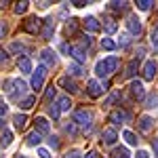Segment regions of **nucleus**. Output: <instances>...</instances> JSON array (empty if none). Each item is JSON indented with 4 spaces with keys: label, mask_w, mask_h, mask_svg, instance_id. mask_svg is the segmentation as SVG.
I'll return each instance as SVG.
<instances>
[{
    "label": "nucleus",
    "mask_w": 158,
    "mask_h": 158,
    "mask_svg": "<svg viewBox=\"0 0 158 158\" xmlns=\"http://www.w3.org/2000/svg\"><path fill=\"white\" fill-rule=\"evenodd\" d=\"M82 23H85V27L89 32H99V30H101V23L97 21V17H85Z\"/></svg>",
    "instance_id": "nucleus-12"
},
{
    "label": "nucleus",
    "mask_w": 158,
    "mask_h": 158,
    "mask_svg": "<svg viewBox=\"0 0 158 158\" xmlns=\"http://www.w3.org/2000/svg\"><path fill=\"white\" fill-rule=\"evenodd\" d=\"M4 91H6L13 99H17V97H21V95L25 93V82H23V80H19V78L6 80V82H4Z\"/></svg>",
    "instance_id": "nucleus-2"
},
{
    "label": "nucleus",
    "mask_w": 158,
    "mask_h": 158,
    "mask_svg": "<svg viewBox=\"0 0 158 158\" xmlns=\"http://www.w3.org/2000/svg\"><path fill=\"white\" fill-rule=\"evenodd\" d=\"M34 122H36V131H38L40 135H42V133H49V120H47V118L38 116Z\"/></svg>",
    "instance_id": "nucleus-17"
},
{
    "label": "nucleus",
    "mask_w": 158,
    "mask_h": 158,
    "mask_svg": "<svg viewBox=\"0 0 158 158\" xmlns=\"http://www.w3.org/2000/svg\"><path fill=\"white\" fill-rule=\"evenodd\" d=\"M114 158H129V150H127V148H118V150H114Z\"/></svg>",
    "instance_id": "nucleus-33"
},
{
    "label": "nucleus",
    "mask_w": 158,
    "mask_h": 158,
    "mask_svg": "<svg viewBox=\"0 0 158 158\" xmlns=\"http://www.w3.org/2000/svg\"><path fill=\"white\" fill-rule=\"evenodd\" d=\"M38 156H40V158H51L47 150H38Z\"/></svg>",
    "instance_id": "nucleus-50"
},
{
    "label": "nucleus",
    "mask_w": 158,
    "mask_h": 158,
    "mask_svg": "<svg viewBox=\"0 0 158 158\" xmlns=\"http://www.w3.org/2000/svg\"><path fill=\"white\" fill-rule=\"evenodd\" d=\"M116 27H118V25H116L114 19H106V32H108V34H114V32H116Z\"/></svg>",
    "instance_id": "nucleus-30"
},
{
    "label": "nucleus",
    "mask_w": 158,
    "mask_h": 158,
    "mask_svg": "<svg viewBox=\"0 0 158 158\" xmlns=\"http://www.w3.org/2000/svg\"><path fill=\"white\" fill-rule=\"evenodd\" d=\"M27 6H30V2H19V4H15V13L17 15H23L27 11Z\"/></svg>",
    "instance_id": "nucleus-32"
},
{
    "label": "nucleus",
    "mask_w": 158,
    "mask_h": 158,
    "mask_svg": "<svg viewBox=\"0 0 158 158\" xmlns=\"http://www.w3.org/2000/svg\"><path fill=\"white\" fill-rule=\"evenodd\" d=\"M74 120L78 122V124H91V120H93V114L91 112H86V110H76L74 112Z\"/></svg>",
    "instance_id": "nucleus-7"
},
{
    "label": "nucleus",
    "mask_w": 158,
    "mask_h": 158,
    "mask_svg": "<svg viewBox=\"0 0 158 158\" xmlns=\"http://www.w3.org/2000/svg\"><path fill=\"white\" fill-rule=\"evenodd\" d=\"M40 59H42V63H44V68H47V65L53 68V65L57 63V55H55L53 49H44L42 53H40Z\"/></svg>",
    "instance_id": "nucleus-6"
},
{
    "label": "nucleus",
    "mask_w": 158,
    "mask_h": 158,
    "mask_svg": "<svg viewBox=\"0 0 158 158\" xmlns=\"http://www.w3.org/2000/svg\"><path fill=\"white\" fill-rule=\"evenodd\" d=\"M11 141H13V133H11V131H4L2 137H0V146L6 148V146H11Z\"/></svg>",
    "instance_id": "nucleus-24"
},
{
    "label": "nucleus",
    "mask_w": 158,
    "mask_h": 158,
    "mask_svg": "<svg viewBox=\"0 0 158 158\" xmlns=\"http://www.w3.org/2000/svg\"><path fill=\"white\" fill-rule=\"evenodd\" d=\"M129 89H131V95H133L135 99H143L146 97V89H143V85H141L139 80H133Z\"/></svg>",
    "instance_id": "nucleus-10"
},
{
    "label": "nucleus",
    "mask_w": 158,
    "mask_h": 158,
    "mask_svg": "<svg viewBox=\"0 0 158 158\" xmlns=\"http://www.w3.org/2000/svg\"><path fill=\"white\" fill-rule=\"evenodd\" d=\"M101 137H103V143H106V146H114V143H116V139H118V135H116L114 129H106Z\"/></svg>",
    "instance_id": "nucleus-14"
},
{
    "label": "nucleus",
    "mask_w": 158,
    "mask_h": 158,
    "mask_svg": "<svg viewBox=\"0 0 158 158\" xmlns=\"http://www.w3.org/2000/svg\"><path fill=\"white\" fill-rule=\"evenodd\" d=\"M72 4H74V6H76V9H82V6H86L89 2H85V0H74Z\"/></svg>",
    "instance_id": "nucleus-45"
},
{
    "label": "nucleus",
    "mask_w": 158,
    "mask_h": 158,
    "mask_svg": "<svg viewBox=\"0 0 158 158\" xmlns=\"http://www.w3.org/2000/svg\"><path fill=\"white\" fill-rule=\"evenodd\" d=\"M44 76H47V68H44V65H38V68H36V74L32 76V86H34V91H40V89H42Z\"/></svg>",
    "instance_id": "nucleus-4"
},
{
    "label": "nucleus",
    "mask_w": 158,
    "mask_h": 158,
    "mask_svg": "<svg viewBox=\"0 0 158 158\" xmlns=\"http://www.w3.org/2000/svg\"><path fill=\"white\" fill-rule=\"evenodd\" d=\"M6 110H9V106H6V103L2 101V97H0V118H2V116L6 114Z\"/></svg>",
    "instance_id": "nucleus-43"
},
{
    "label": "nucleus",
    "mask_w": 158,
    "mask_h": 158,
    "mask_svg": "<svg viewBox=\"0 0 158 158\" xmlns=\"http://www.w3.org/2000/svg\"><path fill=\"white\" fill-rule=\"evenodd\" d=\"M17 158H27V156H23V154H19V156H17Z\"/></svg>",
    "instance_id": "nucleus-53"
},
{
    "label": "nucleus",
    "mask_w": 158,
    "mask_h": 158,
    "mask_svg": "<svg viewBox=\"0 0 158 158\" xmlns=\"http://www.w3.org/2000/svg\"><path fill=\"white\" fill-rule=\"evenodd\" d=\"M154 150H156V154H158V139L154 141Z\"/></svg>",
    "instance_id": "nucleus-52"
},
{
    "label": "nucleus",
    "mask_w": 158,
    "mask_h": 158,
    "mask_svg": "<svg viewBox=\"0 0 158 158\" xmlns=\"http://www.w3.org/2000/svg\"><path fill=\"white\" fill-rule=\"evenodd\" d=\"M108 11H112V13L127 11V2H110V4H108Z\"/></svg>",
    "instance_id": "nucleus-23"
},
{
    "label": "nucleus",
    "mask_w": 158,
    "mask_h": 158,
    "mask_svg": "<svg viewBox=\"0 0 158 158\" xmlns=\"http://www.w3.org/2000/svg\"><path fill=\"white\" fill-rule=\"evenodd\" d=\"M63 158H80V152H78V150H70Z\"/></svg>",
    "instance_id": "nucleus-41"
},
{
    "label": "nucleus",
    "mask_w": 158,
    "mask_h": 158,
    "mask_svg": "<svg viewBox=\"0 0 158 158\" xmlns=\"http://www.w3.org/2000/svg\"><path fill=\"white\" fill-rule=\"evenodd\" d=\"M11 51H13V53H23V55L27 53V49H25L21 42H13V44H11Z\"/></svg>",
    "instance_id": "nucleus-31"
},
{
    "label": "nucleus",
    "mask_w": 158,
    "mask_h": 158,
    "mask_svg": "<svg viewBox=\"0 0 158 158\" xmlns=\"http://www.w3.org/2000/svg\"><path fill=\"white\" fill-rule=\"evenodd\" d=\"M129 118H131V114H129L127 110H116V112H112V114H110V122H114V124L127 122Z\"/></svg>",
    "instance_id": "nucleus-9"
},
{
    "label": "nucleus",
    "mask_w": 158,
    "mask_h": 158,
    "mask_svg": "<svg viewBox=\"0 0 158 158\" xmlns=\"http://www.w3.org/2000/svg\"><path fill=\"white\" fill-rule=\"evenodd\" d=\"M13 124H15L17 131H23L25 124H27V116H25V114H17V116L13 118Z\"/></svg>",
    "instance_id": "nucleus-16"
},
{
    "label": "nucleus",
    "mask_w": 158,
    "mask_h": 158,
    "mask_svg": "<svg viewBox=\"0 0 158 158\" xmlns=\"http://www.w3.org/2000/svg\"><path fill=\"white\" fill-rule=\"evenodd\" d=\"M101 49L114 51V49H116V42H114V40H110V38H101Z\"/></svg>",
    "instance_id": "nucleus-27"
},
{
    "label": "nucleus",
    "mask_w": 158,
    "mask_h": 158,
    "mask_svg": "<svg viewBox=\"0 0 158 158\" xmlns=\"http://www.w3.org/2000/svg\"><path fill=\"white\" fill-rule=\"evenodd\" d=\"M57 108H59V112H68V110L72 108L70 97H59V99H57Z\"/></svg>",
    "instance_id": "nucleus-22"
},
{
    "label": "nucleus",
    "mask_w": 158,
    "mask_h": 158,
    "mask_svg": "<svg viewBox=\"0 0 158 158\" xmlns=\"http://www.w3.org/2000/svg\"><path fill=\"white\" fill-rule=\"evenodd\" d=\"M17 65H19V70H21L23 74H30V72H32V61L27 59V57H21V59L17 61Z\"/></svg>",
    "instance_id": "nucleus-20"
},
{
    "label": "nucleus",
    "mask_w": 158,
    "mask_h": 158,
    "mask_svg": "<svg viewBox=\"0 0 158 158\" xmlns=\"http://www.w3.org/2000/svg\"><path fill=\"white\" fill-rule=\"evenodd\" d=\"M135 158H150V154H148L146 150H139V152H137V156Z\"/></svg>",
    "instance_id": "nucleus-49"
},
{
    "label": "nucleus",
    "mask_w": 158,
    "mask_h": 158,
    "mask_svg": "<svg viewBox=\"0 0 158 158\" xmlns=\"http://www.w3.org/2000/svg\"><path fill=\"white\" fill-rule=\"evenodd\" d=\"M65 32H68L70 36H74V34L78 32V23H76V19H70V23H68V27H65Z\"/></svg>",
    "instance_id": "nucleus-29"
},
{
    "label": "nucleus",
    "mask_w": 158,
    "mask_h": 158,
    "mask_svg": "<svg viewBox=\"0 0 158 158\" xmlns=\"http://www.w3.org/2000/svg\"><path fill=\"white\" fill-rule=\"evenodd\" d=\"M72 55H74V59L78 61V63H85L86 57H89V55H86V51L82 49V47H74V53H72Z\"/></svg>",
    "instance_id": "nucleus-18"
},
{
    "label": "nucleus",
    "mask_w": 158,
    "mask_h": 158,
    "mask_svg": "<svg viewBox=\"0 0 158 158\" xmlns=\"http://www.w3.org/2000/svg\"><path fill=\"white\" fill-rule=\"evenodd\" d=\"M6 32H9V25L4 23V21H0V38L6 36Z\"/></svg>",
    "instance_id": "nucleus-39"
},
{
    "label": "nucleus",
    "mask_w": 158,
    "mask_h": 158,
    "mask_svg": "<svg viewBox=\"0 0 158 158\" xmlns=\"http://www.w3.org/2000/svg\"><path fill=\"white\" fill-rule=\"evenodd\" d=\"M152 118H150V116H141V118H139V129H141V131H143V133H148V131H150V129H152Z\"/></svg>",
    "instance_id": "nucleus-21"
},
{
    "label": "nucleus",
    "mask_w": 158,
    "mask_h": 158,
    "mask_svg": "<svg viewBox=\"0 0 158 158\" xmlns=\"http://www.w3.org/2000/svg\"><path fill=\"white\" fill-rule=\"evenodd\" d=\"M137 68H139V59H131L129 61V65H127V78H133L135 74H137Z\"/></svg>",
    "instance_id": "nucleus-19"
},
{
    "label": "nucleus",
    "mask_w": 158,
    "mask_h": 158,
    "mask_svg": "<svg viewBox=\"0 0 158 158\" xmlns=\"http://www.w3.org/2000/svg\"><path fill=\"white\" fill-rule=\"evenodd\" d=\"M49 143H51V148H55V150H57V148H59V139L53 135V137H49Z\"/></svg>",
    "instance_id": "nucleus-44"
},
{
    "label": "nucleus",
    "mask_w": 158,
    "mask_h": 158,
    "mask_svg": "<svg viewBox=\"0 0 158 158\" xmlns=\"http://www.w3.org/2000/svg\"><path fill=\"white\" fill-rule=\"evenodd\" d=\"M53 97H55V86L51 85L49 89H47V93H44V103H49V101H51Z\"/></svg>",
    "instance_id": "nucleus-34"
},
{
    "label": "nucleus",
    "mask_w": 158,
    "mask_h": 158,
    "mask_svg": "<svg viewBox=\"0 0 158 158\" xmlns=\"http://www.w3.org/2000/svg\"><path fill=\"white\" fill-rule=\"evenodd\" d=\"M49 114L55 118V120H57V118H59V108H57V106H51V108H49Z\"/></svg>",
    "instance_id": "nucleus-38"
},
{
    "label": "nucleus",
    "mask_w": 158,
    "mask_h": 158,
    "mask_svg": "<svg viewBox=\"0 0 158 158\" xmlns=\"http://www.w3.org/2000/svg\"><path fill=\"white\" fill-rule=\"evenodd\" d=\"M156 103H158V97L156 95H150V99H148V108H156Z\"/></svg>",
    "instance_id": "nucleus-40"
},
{
    "label": "nucleus",
    "mask_w": 158,
    "mask_h": 158,
    "mask_svg": "<svg viewBox=\"0 0 158 158\" xmlns=\"http://www.w3.org/2000/svg\"><path fill=\"white\" fill-rule=\"evenodd\" d=\"M85 158H99V156H97V152H89Z\"/></svg>",
    "instance_id": "nucleus-51"
},
{
    "label": "nucleus",
    "mask_w": 158,
    "mask_h": 158,
    "mask_svg": "<svg viewBox=\"0 0 158 158\" xmlns=\"http://www.w3.org/2000/svg\"><path fill=\"white\" fill-rule=\"evenodd\" d=\"M122 137L127 139V143H129V146H137V135H135L133 131H124Z\"/></svg>",
    "instance_id": "nucleus-25"
},
{
    "label": "nucleus",
    "mask_w": 158,
    "mask_h": 158,
    "mask_svg": "<svg viewBox=\"0 0 158 158\" xmlns=\"http://www.w3.org/2000/svg\"><path fill=\"white\" fill-rule=\"evenodd\" d=\"M59 86H63L68 93H76L78 91V85L74 82V80H70L68 76H63V78H59Z\"/></svg>",
    "instance_id": "nucleus-13"
},
{
    "label": "nucleus",
    "mask_w": 158,
    "mask_h": 158,
    "mask_svg": "<svg viewBox=\"0 0 158 158\" xmlns=\"http://www.w3.org/2000/svg\"><path fill=\"white\" fill-rule=\"evenodd\" d=\"M42 139H40V133L38 131H34V133H30V137H27V146H38Z\"/></svg>",
    "instance_id": "nucleus-26"
},
{
    "label": "nucleus",
    "mask_w": 158,
    "mask_h": 158,
    "mask_svg": "<svg viewBox=\"0 0 158 158\" xmlns=\"http://www.w3.org/2000/svg\"><path fill=\"white\" fill-rule=\"evenodd\" d=\"M116 68H118V57L110 55V57H106V59L97 61V65H95V74H97L99 78H106V76H110L112 72H116Z\"/></svg>",
    "instance_id": "nucleus-1"
},
{
    "label": "nucleus",
    "mask_w": 158,
    "mask_h": 158,
    "mask_svg": "<svg viewBox=\"0 0 158 158\" xmlns=\"http://www.w3.org/2000/svg\"><path fill=\"white\" fill-rule=\"evenodd\" d=\"M86 86H89V95H91V97H99V95L106 91V86L99 85L97 80H89V82H86Z\"/></svg>",
    "instance_id": "nucleus-11"
},
{
    "label": "nucleus",
    "mask_w": 158,
    "mask_h": 158,
    "mask_svg": "<svg viewBox=\"0 0 158 158\" xmlns=\"http://www.w3.org/2000/svg\"><path fill=\"white\" fill-rule=\"evenodd\" d=\"M68 72L72 74V76H80V74H82V68H80V65H70Z\"/></svg>",
    "instance_id": "nucleus-37"
},
{
    "label": "nucleus",
    "mask_w": 158,
    "mask_h": 158,
    "mask_svg": "<svg viewBox=\"0 0 158 158\" xmlns=\"http://www.w3.org/2000/svg\"><path fill=\"white\" fill-rule=\"evenodd\" d=\"M34 103H36V99L34 97H25L21 103H19V108L21 110H30V108H34Z\"/></svg>",
    "instance_id": "nucleus-28"
},
{
    "label": "nucleus",
    "mask_w": 158,
    "mask_h": 158,
    "mask_svg": "<svg viewBox=\"0 0 158 158\" xmlns=\"http://www.w3.org/2000/svg\"><path fill=\"white\" fill-rule=\"evenodd\" d=\"M122 40H120V47H129V42H131V38L127 36V34H124V36H120Z\"/></svg>",
    "instance_id": "nucleus-47"
},
{
    "label": "nucleus",
    "mask_w": 158,
    "mask_h": 158,
    "mask_svg": "<svg viewBox=\"0 0 158 158\" xmlns=\"http://www.w3.org/2000/svg\"><path fill=\"white\" fill-rule=\"evenodd\" d=\"M152 4H154L152 0H139V2H137V9H141V11H148Z\"/></svg>",
    "instance_id": "nucleus-35"
},
{
    "label": "nucleus",
    "mask_w": 158,
    "mask_h": 158,
    "mask_svg": "<svg viewBox=\"0 0 158 158\" xmlns=\"http://www.w3.org/2000/svg\"><path fill=\"white\" fill-rule=\"evenodd\" d=\"M6 59H9V55H6V51H4V49H0V63H4Z\"/></svg>",
    "instance_id": "nucleus-48"
},
{
    "label": "nucleus",
    "mask_w": 158,
    "mask_h": 158,
    "mask_svg": "<svg viewBox=\"0 0 158 158\" xmlns=\"http://www.w3.org/2000/svg\"><path fill=\"white\" fill-rule=\"evenodd\" d=\"M152 44H154V47H158V27H154V30H152Z\"/></svg>",
    "instance_id": "nucleus-42"
},
{
    "label": "nucleus",
    "mask_w": 158,
    "mask_h": 158,
    "mask_svg": "<svg viewBox=\"0 0 158 158\" xmlns=\"http://www.w3.org/2000/svg\"><path fill=\"white\" fill-rule=\"evenodd\" d=\"M21 27H23V32L36 36L38 32H40V19H38V17H27L23 23H21Z\"/></svg>",
    "instance_id": "nucleus-3"
},
{
    "label": "nucleus",
    "mask_w": 158,
    "mask_h": 158,
    "mask_svg": "<svg viewBox=\"0 0 158 158\" xmlns=\"http://www.w3.org/2000/svg\"><path fill=\"white\" fill-rule=\"evenodd\" d=\"M59 49H61V53H63V55H72V53H74V47H70L68 42H63Z\"/></svg>",
    "instance_id": "nucleus-36"
},
{
    "label": "nucleus",
    "mask_w": 158,
    "mask_h": 158,
    "mask_svg": "<svg viewBox=\"0 0 158 158\" xmlns=\"http://www.w3.org/2000/svg\"><path fill=\"white\" fill-rule=\"evenodd\" d=\"M127 30H129L133 36H139V34H141V21L137 19V15H131V17L127 19Z\"/></svg>",
    "instance_id": "nucleus-5"
},
{
    "label": "nucleus",
    "mask_w": 158,
    "mask_h": 158,
    "mask_svg": "<svg viewBox=\"0 0 158 158\" xmlns=\"http://www.w3.org/2000/svg\"><path fill=\"white\" fill-rule=\"evenodd\" d=\"M156 72H158V63L156 61H146V65H143V78L146 80H154V76H156Z\"/></svg>",
    "instance_id": "nucleus-8"
},
{
    "label": "nucleus",
    "mask_w": 158,
    "mask_h": 158,
    "mask_svg": "<svg viewBox=\"0 0 158 158\" xmlns=\"http://www.w3.org/2000/svg\"><path fill=\"white\" fill-rule=\"evenodd\" d=\"M53 32H55V19L51 17V19H47V21H44V30H42V38H44V40H49V38L53 36Z\"/></svg>",
    "instance_id": "nucleus-15"
},
{
    "label": "nucleus",
    "mask_w": 158,
    "mask_h": 158,
    "mask_svg": "<svg viewBox=\"0 0 158 158\" xmlns=\"http://www.w3.org/2000/svg\"><path fill=\"white\" fill-rule=\"evenodd\" d=\"M63 129H65V133H76V127H74V124H63Z\"/></svg>",
    "instance_id": "nucleus-46"
}]
</instances>
